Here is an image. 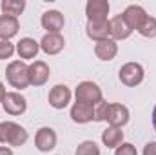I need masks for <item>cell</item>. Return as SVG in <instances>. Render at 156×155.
Instances as JSON below:
<instances>
[{"instance_id": "1", "label": "cell", "mask_w": 156, "mask_h": 155, "mask_svg": "<svg viewBox=\"0 0 156 155\" xmlns=\"http://www.w3.org/2000/svg\"><path fill=\"white\" fill-rule=\"evenodd\" d=\"M27 139H29V133L24 126H20L16 122H11V120L0 122V144L20 148L27 142Z\"/></svg>"}, {"instance_id": "2", "label": "cell", "mask_w": 156, "mask_h": 155, "mask_svg": "<svg viewBox=\"0 0 156 155\" xmlns=\"http://www.w3.org/2000/svg\"><path fill=\"white\" fill-rule=\"evenodd\" d=\"M5 78L15 89H20V91L26 89L27 86H31V82H29V66H26L22 60L9 62L7 68H5Z\"/></svg>"}, {"instance_id": "3", "label": "cell", "mask_w": 156, "mask_h": 155, "mask_svg": "<svg viewBox=\"0 0 156 155\" xmlns=\"http://www.w3.org/2000/svg\"><path fill=\"white\" fill-rule=\"evenodd\" d=\"M75 97H76V102L89 104V106H96L104 100L102 88L96 82H91V80H83V82L78 84L76 89H75Z\"/></svg>"}, {"instance_id": "4", "label": "cell", "mask_w": 156, "mask_h": 155, "mask_svg": "<svg viewBox=\"0 0 156 155\" xmlns=\"http://www.w3.org/2000/svg\"><path fill=\"white\" fill-rule=\"evenodd\" d=\"M144 77H145V71L142 68V64L138 62H127L120 68L118 71V78L123 86L127 88H136L144 82Z\"/></svg>"}, {"instance_id": "5", "label": "cell", "mask_w": 156, "mask_h": 155, "mask_svg": "<svg viewBox=\"0 0 156 155\" xmlns=\"http://www.w3.org/2000/svg\"><path fill=\"white\" fill-rule=\"evenodd\" d=\"M2 108L7 115L11 117H18V115H24L26 110H27V100L24 95H20L18 91H9L2 102Z\"/></svg>"}, {"instance_id": "6", "label": "cell", "mask_w": 156, "mask_h": 155, "mask_svg": "<svg viewBox=\"0 0 156 155\" xmlns=\"http://www.w3.org/2000/svg\"><path fill=\"white\" fill-rule=\"evenodd\" d=\"M109 9H111V6L107 0H89L85 4L87 22H105Z\"/></svg>"}, {"instance_id": "7", "label": "cell", "mask_w": 156, "mask_h": 155, "mask_svg": "<svg viewBox=\"0 0 156 155\" xmlns=\"http://www.w3.org/2000/svg\"><path fill=\"white\" fill-rule=\"evenodd\" d=\"M49 106L55 110H64L69 102H71V89L66 84H56L51 88L49 95H47Z\"/></svg>"}, {"instance_id": "8", "label": "cell", "mask_w": 156, "mask_h": 155, "mask_svg": "<svg viewBox=\"0 0 156 155\" xmlns=\"http://www.w3.org/2000/svg\"><path fill=\"white\" fill-rule=\"evenodd\" d=\"M56 141H58L56 139V131L53 128H49V126L40 128L37 131V135H35V146H37L38 152H44V153L55 150L56 148Z\"/></svg>"}, {"instance_id": "9", "label": "cell", "mask_w": 156, "mask_h": 155, "mask_svg": "<svg viewBox=\"0 0 156 155\" xmlns=\"http://www.w3.org/2000/svg\"><path fill=\"white\" fill-rule=\"evenodd\" d=\"M40 24L47 33H60L64 29V26H66V18H64V15L60 11L49 9L40 17Z\"/></svg>"}, {"instance_id": "10", "label": "cell", "mask_w": 156, "mask_h": 155, "mask_svg": "<svg viewBox=\"0 0 156 155\" xmlns=\"http://www.w3.org/2000/svg\"><path fill=\"white\" fill-rule=\"evenodd\" d=\"M66 47V40L60 33H45L40 40V49L45 55H58Z\"/></svg>"}, {"instance_id": "11", "label": "cell", "mask_w": 156, "mask_h": 155, "mask_svg": "<svg viewBox=\"0 0 156 155\" xmlns=\"http://www.w3.org/2000/svg\"><path fill=\"white\" fill-rule=\"evenodd\" d=\"M49 66L44 60H35L33 64H29V82L31 86H44L49 80Z\"/></svg>"}, {"instance_id": "12", "label": "cell", "mask_w": 156, "mask_h": 155, "mask_svg": "<svg viewBox=\"0 0 156 155\" xmlns=\"http://www.w3.org/2000/svg\"><path fill=\"white\" fill-rule=\"evenodd\" d=\"M109 29H111L113 40H125V39H129L131 33H133L131 26L125 22V18H123L122 13L116 15V17H113V18L109 20Z\"/></svg>"}, {"instance_id": "13", "label": "cell", "mask_w": 156, "mask_h": 155, "mask_svg": "<svg viewBox=\"0 0 156 155\" xmlns=\"http://www.w3.org/2000/svg\"><path fill=\"white\" fill-rule=\"evenodd\" d=\"M122 15H123L125 22L131 26V29H133V31H134V29H138V28L144 24V20L147 18V13H145V9H144L142 6H136V4H131V6H127V7H125V11H123Z\"/></svg>"}, {"instance_id": "14", "label": "cell", "mask_w": 156, "mask_h": 155, "mask_svg": "<svg viewBox=\"0 0 156 155\" xmlns=\"http://www.w3.org/2000/svg\"><path fill=\"white\" fill-rule=\"evenodd\" d=\"M116 53H118L116 40L107 39V40H100V42L94 44V55H96L100 60H104V62L113 60V59L116 57Z\"/></svg>"}, {"instance_id": "15", "label": "cell", "mask_w": 156, "mask_h": 155, "mask_svg": "<svg viewBox=\"0 0 156 155\" xmlns=\"http://www.w3.org/2000/svg\"><path fill=\"white\" fill-rule=\"evenodd\" d=\"M85 33H87L89 39L94 40V42L111 39L109 20H105V22H87V26H85Z\"/></svg>"}, {"instance_id": "16", "label": "cell", "mask_w": 156, "mask_h": 155, "mask_svg": "<svg viewBox=\"0 0 156 155\" xmlns=\"http://www.w3.org/2000/svg\"><path fill=\"white\" fill-rule=\"evenodd\" d=\"M71 119L76 124H87L91 120H94V106L89 104H82V102H75L71 106Z\"/></svg>"}, {"instance_id": "17", "label": "cell", "mask_w": 156, "mask_h": 155, "mask_svg": "<svg viewBox=\"0 0 156 155\" xmlns=\"http://www.w3.org/2000/svg\"><path fill=\"white\" fill-rule=\"evenodd\" d=\"M109 126L115 128H123L129 122V110L123 104H111L109 106V115H107Z\"/></svg>"}, {"instance_id": "18", "label": "cell", "mask_w": 156, "mask_h": 155, "mask_svg": "<svg viewBox=\"0 0 156 155\" xmlns=\"http://www.w3.org/2000/svg\"><path fill=\"white\" fill-rule=\"evenodd\" d=\"M20 29L18 18L15 17H7V15H0V39L2 40H11Z\"/></svg>"}, {"instance_id": "19", "label": "cell", "mask_w": 156, "mask_h": 155, "mask_svg": "<svg viewBox=\"0 0 156 155\" xmlns=\"http://www.w3.org/2000/svg\"><path fill=\"white\" fill-rule=\"evenodd\" d=\"M38 51H40V44L35 39L26 37V39H20V42L16 44V53L20 55V59H27V60L35 59L38 55Z\"/></svg>"}, {"instance_id": "20", "label": "cell", "mask_w": 156, "mask_h": 155, "mask_svg": "<svg viewBox=\"0 0 156 155\" xmlns=\"http://www.w3.org/2000/svg\"><path fill=\"white\" fill-rule=\"evenodd\" d=\"M102 142L107 148H118L123 142V131L122 128H115V126H107L102 131Z\"/></svg>"}, {"instance_id": "21", "label": "cell", "mask_w": 156, "mask_h": 155, "mask_svg": "<svg viewBox=\"0 0 156 155\" xmlns=\"http://www.w3.org/2000/svg\"><path fill=\"white\" fill-rule=\"evenodd\" d=\"M0 9H2V15L18 18V15H22V11L26 9V2L24 0H2Z\"/></svg>"}, {"instance_id": "22", "label": "cell", "mask_w": 156, "mask_h": 155, "mask_svg": "<svg viewBox=\"0 0 156 155\" xmlns=\"http://www.w3.org/2000/svg\"><path fill=\"white\" fill-rule=\"evenodd\" d=\"M136 31H138L142 37H145V39H154L156 37V18L147 15V18L144 20V24H142Z\"/></svg>"}, {"instance_id": "23", "label": "cell", "mask_w": 156, "mask_h": 155, "mask_svg": "<svg viewBox=\"0 0 156 155\" xmlns=\"http://www.w3.org/2000/svg\"><path fill=\"white\" fill-rule=\"evenodd\" d=\"M75 155H100V148L96 146L94 141H83L78 144Z\"/></svg>"}, {"instance_id": "24", "label": "cell", "mask_w": 156, "mask_h": 155, "mask_svg": "<svg viewBox=\"0 0 156 155\" xmlns=\"http://www.w3.org/2000/svg\"><path fill=\"white\" fill-rule=\"evenodd\" d=\"M109 106H111V102H105V100H102L100 104H96V108H94V120H98V122H107Z\"/></svg>"}, {"instance_id": "25", "label": "cell", "mask_w": 156, "mask_h": 155, "mask_svg": "<svg viewBox=\"0 0 156 155\" xmlns=\"http://www.w3.org/2000/svg\"><path fill=\"white\" fill-rule=\"evenodd\" d=\"M15 51H16V47H15L9 40H0V60L11 59Z\"/></svg>"}, {"instance_id": "26", "label": "cell", "mask_w": 156, "mask_h": 155, "mask_svg": "<svg viewBox=\"0 0 156 155\" xmlns=\"http://www.w3.org/2000/svg\"><path fill=\"white\" fill-rule=\"evenodd\" d=\"M115 155H138V152H136L134 144H131V142H122L116 148Z\"/></svg>"}, {"instance_id": "27", "label": "cell", "mask_w": 156, "mask_h": 155, "mask_svg": "<svg viewBox=\"0 0 156 155\" xmlns=\"http://www.w3.org/2000/svg\"><path fill=\"white\" fill-rule=\"evenodd\" d=\"M144 155H156V142H147L144 148Z\"/></svg>"}, {"instance_id": "28", "label": "cell", "mask_w": 156, "mask_h": 155, "mask_svg": "<svg viewBox=\"0 0 156 155\" xmlns=\"http://www.w3.org/2000/svg\"><path fill=\"white\" fill-rule=\"evenodd\" d=\"M0 155H13V150L7 146H0Z\"/></svg>"}, {"instance_id": "29", "label": "cell", "mask_w": 156, "mask_h": 155, "mask_svg": "<svg viewBox=\"0 0 156 155\" xmlns=\"http://www.w3.org/2000/svg\"><path fill=\"white\" fill-rule=\"evenodd\" d=\"M5 95H7V93H5V88H4V84L0 82V104L4 102V99H5Z\"/></svg>"}, {"instance_id": "30", "label": "cell", "mask_w": 156, "mask_h": 155, "mask_svg": "<svg viewBox=\"0 0 156 155\" xmlns=\"http://www.w3.org/2000/svg\"><path fill=\"white\" fill-rule=\"evenodd\" d=\"M153 126H154V131H156V104H154V110H153Z\"/></svg>"}]
</instances>
